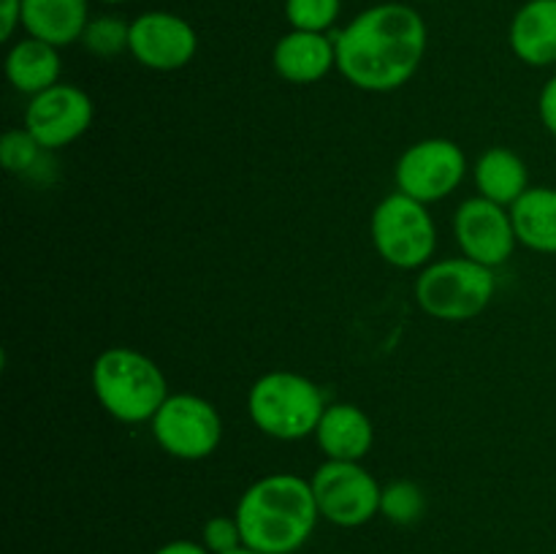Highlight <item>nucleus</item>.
Here are the masks:
<instances>
[{"instance_id":"a211bd4d","label":"nucleus","mask_w":556,"mask_h":554,"mask_svg":"<svg viewBox=\"0 0 556 554\" xmlns=\"http://www.w3.org/2000/svg\"><path fill=\"white\" fill-rule=\"evenodd\" d=\"M472 179L478 196L503 206H514L532 188L527 163L508 147H489L486 152H481L472 166Z\"/></svg>"},{"instance_id":"4468645a","label":"nucleus","mask_w":556,"mask_h":554,"mask_svg":"<svg viewBox=\"0 0 556 554\" xmlns=\"http://www.w3.org/2000/svg\"><path fill=\"white\" fill-rule=\"evenodd\" d=\"M315 443L326 459L362 462L372 451V418L353 402H329L315 429Z\"/></svg>"},{"instance_id":"b1692460","label":"nucleus","mask_w":556,"mask_h":554,"mask_svg":"<svg viewBox=\"0 0 556 554\" xmlns=\"http://www.w3.org/2000/svg\"><path fill=\"white\" fill-rule=\"evenodd\" d=\"M201 543L212 554H231L239 546H244L237 516H212V519H206L204 530H201Z\"/></svg>"},{"instance_id":"cd10ccee","label":"nucleus","mask_w":556,"mask_h":554,"mask_svg":"<svg viewBox=\"0 0 556 554\" xmlns=\"http://www.w3.org/2000/svg\"><path fill=\"white\" fill-rule=\"evenodd\" d=\"M231 554H264V552H255V549H248V546H239L237 552H231Z\"/></svg>"},{"instance_id":"423d86ee","label":"nucleus","mask_w":556,"mask_h":554,"mask_svg":"<svg viewBox=\"0 0 556 554\" xmlns=\"http://www.w3.org/2000/svg\"><path fill=\"white\" fill-rule=\"evenodd\" d=\"M372 244L386 264L396 269H424L438 248V226L427 204L410 196L389 193L375 206L369 221Z\"/></svg>"},{"instance_id":"f257e3e1","label":"nucleus","mask_w":556,"mask_h":554,"mask_svg":"<svg viewBox=\"0 0 556 554\" xmlns=\"http://www.w3.org/2000/svg\"><path fill=\"white\" fill-rule=\"evenodd\" d=\"M427 41V22L413 5H369L334 33L337 71L364 92L400 90L416 76Z\"/></svg>"},{"instance_id":"6ab92c4d","label":"nucleus","mask_w":556,"mask_h":554,"mask_svg":"<svg viewBox=\"0 0 556 554\" xmlns=\"http://www.w3.org/2000/svg\"><path fill=\"white\" fill-rule=\"evenodd\" d=\"M510 217L519 244L535 253L556 255V188H530L510 206Z\"/></svg>"},{"instance_id":"4be33fe9","label":"nucleus","mask_w":556,"mask_h":554,"mask_svg":"<svg viewBox=\"0 0 556 554\" xmlns=\"http://www.w3.org/2000/svg\"><path fill=\"white\" fill-rule=\"evenodd\" d=\"M427 511V494L418 483L413 481H391L383 487L380 494V514L391 521V525H416Z\"/></svg>"},{"instance_id":"f8f14e48","label":"nucleus","mask_w":556,"mask_h":554,"mask_svg":"<svg viewBox=\"0 0 556 554\" xmlns=\"http://www.w3.org/2000/svg\"><path fill=\"white\" fill-rule=\"evenodd\" d=\"M128 52L150 71H179L199 52V33L174 11H144L130 22Z\"/></svg>"},{"instance_id":"20e7f679","label":"nucleus","mask_w":556,"mask_h":554,"mask_svg":"<svg viewBox=\"0 0 556 554\" xmlns=\"http://www.w3.org/2000/svg\"><path fill=\"white\" fill-rule=\"evenodd\" d=\"M326 405L329 402L320 386L291 369L264 373L248 391L250 421L275 440H302L315 435Z\"/></svg>"},{"instance_id":"412c9836","label":"nucleus","mask_w":556,"mask_h":554,"mask_svg":"<svg viewBox=\"0 0 556 554\" xmlns=\"http://www.w3.org/2000/svg\"><path fill=\"white\" fill-rule=\"evenodd\" d=\"M49 150H43L27 128L5 130L0 139V161H3L5 172L25 174V177H41V163L47 161Z\"/></svg>"},{"instance_id":"1a4fd4ad","label":"nucleus","mask_w":556,"mask_h":554,"mask_svg":"<svg viewBox=\"0 0 556 554\" xmlns=\"http://www.w3.org/2000/svg\"><path fill=\"white\" fill-rule=\"evenodd\" d=\"M467 174V155L456 141L432 136L407 147L394 168L396 190L421 204H434L454 193Z\"/></svg>"},{"instance_id":"39448f33","label":"nucleus","mask_w":556,"mask_h":554,"mask_svg":"<svg viewBox=\"0 0 556 554\" xmlns=\"http://www.w3.org/2000/svg\"><path fill=\"white\" fill-rule=\"evenodd\" d=\"M494 291H497L494 269L467 255L432 261L416 277L418 307L448 324L481 315L494 299Z\"/></svg>"},{"instance_id":"5701e85b","label":"nucleus","mask_w":556,"mask_h":554,"mask_svg":"<svg viewBox=\"0 0 556 554\" xmlns=\"http://www.w3.org/2000/svg\"><path fill=\"white\" fill-rule=\"evenodd\" d=\"M282 9L291 30L329 33L340 20L342 0H286Z\"/></svg>"},{"instance_id":"dca6fc26","label":"nucleus","mask_w":556,"mask_h":554,"mask_svg":"<svg viewBox=\"0 0 556 554\" xmlns=\"http://www.w3.org/2000/svg\"><path fill=\"white\" fill-rule=\"evenodd\" d=\"M90 22V0H22V27L27 36L52 47L76 43Z\"/></svg>"},{"instance_id":"f3484780","label":"nucleus","mask_w":556,"mask_h":554,"mask_svg":"<svg viewBox=\"0 0 556 554\" xmlns=\"http://www.w3.org/2000/svg\"><path fill=\"white\" fill-rule=\"evenodd\" d=\"M60 74H63L60 49L41 38L25 36L11 43L5 52V79L16 92H25L30 98L38 96L58 85Z\"/></svg>"},{"instance_id":"0eeeda50","label":"nucleus","mask_w":556,"mask_h":554,"mask_svg":"<svg viewBox=\"0 0 556 554\" xmlns=\"http://www.w3.org/2000/svg\"><path fill=\"white\" fill-rule=\"evenodd\" d=\"M152 438L168 456L182 462L206 459L223 440V418L210 400L199 394H168L150 421Z\"/></svg>"},{"instance_id":"aec40b11","label":"nucleus","mask_w":556,"mask_h":554,"mask_svg":"<svg viewBox=\"0 0 556 554\" xmlns=\"http://www.w3.org/2000/svg\"><path fill=\"white\" fill-rule=\"evenodd\" d=\"M79 43L87 52L96 54V58L101 60L117 58V54L128 52L130 49V22H125L123 16L114 14L92 16V20L87 22L85 33H81Z\"/></svg>"},{"instance_id":"f03ea898","label":"nucleus","mask_w":556,"mask_h":554,"mask_svg":"<svg viewBox=\"0 0 556 554\" xmlns=\"http://www.w3.org/2000/svg\"><path fill=\"white\" fill-rule=\"evenodd\" d=\"M233 516L244 546L264 554L299 552L320 519L313 483L296 473L261 476L244 489Z\"/></svg>"},{"instance_id":"ddd939ff","label":"nucleus","mask_w":556,"mask_h":554,"mask_svg":"<svg viewBox=\"0 0 556 554\" xmlns=\"http://www.w3.org/2000/svg\"><path fill=\"white\" fill-rule=\"evenodd\" d=\"M277 76L291 85H315L337 68L334 36L329 33L288 30L271 49Z\"/></svg>"},{"instance_id":"9d476101","label":"nucleus","mask_w":556,"mask_h":554,"mask_svg":"<svg viewBox=\"0 0 556 554\" xmlns=\"http://www.w3.org/2000/svg\"><path fill=\"white\" fill-rule=\"evenodd\" d=\"M92 98L81 87L58 81L30 98L25 109V128L43 150L54 152L74 144L92 125Z\"/></svg>"},{"instance_id":"c85d7f7f","label":"nucleus","mask_w":556,"mask_h":554,"mask_svg":"<svg viewBox=\"0 0 556 554\" xmlns=\"http://www.w3.org/2000/svg\"><path fill=\"white\" fill-rule=\"evenodd\" d=\"M98 3H106V5H119V3H128V0H98Z\"/></svg>"},{"instance_id":"bb28decb","label":"nucleus","mask_w":556,"mask_h":554,"mask_svg":"<svg viewBox=\"0 0 556 554\" xmlns=\"http://www.w3.org/2000/svg\"><path fill=\"white\" fill-rule=\"evenodd\" d=\"M152 554H212L204 543L188 541V538H177V541H168L163 546H157Z\"/></svg>"},{"instance_id":"9b49d317","label":"nucleus","mask_w":556,"mask_h":554,"mask_svg":"<svg viewBox=\"0 0 556 554\" xmlns=\"http://www.w3.org/2000/svg\"><path fill=\"white\" fill-rule=\"evenodd\" d=\"M454 237L462 255L489 269L503 266L519 244L510 206L489 201L483 196L462 201L454 215Z\"/></svg>"},{"instance_id":"a878e982","label":"nucleus","mask_w":556,"mask_h":554,"mask_svg":"<svg viewBox=\"0 0 556 554\" xmlns=\"http://www.w3.org/2000/svg\"><path fill=\"white\" fill-rule=\"evenodd\" d=\"M0 20H3V25H0V38L3 41H11V36H14L16 27H22V0H0Z\"/></svg>"},{"instance_id":"7ed1b4c3","label":"nucleus","mask_w":556,"mask_h":554,"mask_svg":"<svg viewBox=\"0 0 556 554\" xmlns=\"http://www.w3.org/2000/svg\"><path fill=\"white\" fill-rule=\"evenodd\" d=\"M92 391L103 411L123 424L152 421L168 396V383L155 358L114 345L92 362Z\"/></svg>"},{"instance_id":"6e6552de","label":"nucleus","mask_w":556,"mask_h":554,"mask_svg":"<svg viewBox=\"0 0 556 554\" xmlns=\"http://www.w3.org/2000/svg\"><path fill=\"white\" fill-rule=\"evenodd\" d=\"M309 483L320 519L334 527H362L380 514L383 487L362 462L326 459Z\"/></svg>"},{"instance_id":"2eb2a0df","label":"nucleus","mask_w":556,"mask_h":554,"mask_svg":"<svg viewBox=\"0 0 556 554\" xmlns=\"http://www.w3.org/2000/svg\"><path fill=\"white\" fill-rule=\"evenodd\" d=\"M510 52L532 68L556 63V0H527L508 27Z\"/></svg>"},{"instance_id":"393cba45","label":"nucleus","mask_w":556,"mask_h":554,"mask_svg":"<svg viewBox=\"0 0 556 554\" xmlns=\"http://www.w3.org/2000/svg\"><path fill=\"white\" fill-rule=\"evenodd\" d=\"M538 114H541V123L548 134L556 136V76L543 85L541 98H538Z\"/></svg>"}]
</instances>
